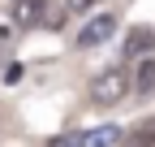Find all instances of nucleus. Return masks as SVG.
<instances>
[{
  "label": "nucleus",
  "mask_w": 155,
  "mask_h": 147,
  "mask_svg": "<svg viewBox=\"0 0 155 147\" xmlns=\"http://www.w3.org/2000/svg\"><path fill=\"white\" fill-rule=\"evenodd\" d=\"M125 87H129V78H125L121 65L95 74V82H91V104H95V108H112V104H121V100H125Z\"/></svg>",
  "instance_id": "1"
},
{
  "label": "nucleus",
  "mask_w": 155,
  "mask_h": 147,
  "mask_svg": "<svg viewBox=\"0 0 155 147\" xmlns=\"http://www.w3.org/2000/svg\"><path fill=\"white\" fill-rule=\"evenodd\" d=\"M116 35V17L112 13H99V17H91V22L78 30V48H99V43H108Z\"/></svg>",
  "instance_id": "2"
},
{
  "label": "nucleus",
  "mask_w": 155,
  "mask_h": 147,
  "mask_svg": "<svg viewBox=\"0 0 155 147\" xmlns=\"http://www.w3.org/2000/svg\"><path fill=\"white\" fill-rule=\"evenodd\" d=\"M43 13H48V0H13V9H9V17H13L17 30L39 26V22H43Z\"/></svg>",
  "instance_id": "3"
},
{
  "label": "nucleus",
  "mask_w": 155,
  "mask_h": 147,
  "mask_svg": "<svg viewBox=\"0 0 155 147\" xmlns=\"http://www.w3.org/2000/svg\"><path fill=\"white\" fill-rule=\"evenodd\" d=\"M142 52H155V30L151 26H134L125 35V56H142Z\"/></svg>",
  "instance_id": "4"
},
{
  "label": "nucleus",
  "mask_w": 155,
  "mask_h": 147,
  "mask_svg": "<svg viewBox=\"0 0 155 147\" xmlns=\"http://www.w3.org/2000/svg\"><path fill=\"white\" fill-rule=\"evenodd\" d=\"M134 87H138V95H155V56H147L134 74Z\"/></svg>",
  "instance_id": "5"
},
{
  "label": "nucleus",
  "mask_w": 155,
  "mask_h": 147,
  "mask_svg": "<svg viewBox=\"0 0 155 147\" xmlns=\"http://www.w3.org/2000/svg\"><path fill=\"white\" fill-rule=\"evenodd\" d=\"M129 147H155V117H147L138 130L129 134Z\"/></svg>",
  "instance_id": "6"
},
{
  "label": "nucleus",
  "mask_w": 155,
  "mask_h": 147,
  "mask_svg": "<svg viewBox=\"0 0 155 147\" xmlns=\"http://www.w3.org/2000/svg\"><path fill=\"white\" fill-rule=\"evenodd\" d=\"M86 138H91V147H116L125 134L116 130V125H104V130H95V134H86Z\"/></svg>",
  "instance_id": "7"
},
{
  "label": "nucleus",
  "mask_w": 155,
  "mask_h": 147,
  "mask_svg": "<svg viewBox=\"0 0 155 147\" xmlns=\"http://www.w3.org/2000/svg\"><path fill=\"white\" fill-rule=\"evenodd\" d=\"M48 147H91V138H86V134H78V130H69V134H56Z\"/></svg>",
  "instance_id": "8"
},
{
  "label": "nucleus",
  "mask_w": 155,
  "mask_h": 147,
  "mask_svg": "<svg viewBox=\"0 0 155 147\" xmlns=\"http://www.w3.org/2000/svg\"><path fill=\"white\" fill-rule=\"evenodd\" d=\"M91 5H95V0H69V13H86Z\"/></svg>",
  "instance_id": "9"
}]
</instances>
